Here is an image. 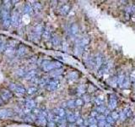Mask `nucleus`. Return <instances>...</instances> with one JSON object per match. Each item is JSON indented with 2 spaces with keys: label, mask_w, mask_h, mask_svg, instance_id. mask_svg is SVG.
<instances>
[{
  "label": "nucleus",
  "mask_w": 135,
  "mask_h": 127,
  "mask_svg": "<svg viewBox=\"0 0 135 127\" xmlns=\"http://www.w3.org/2000/svg\"><path fill=\"white\" fill-rule=\"evenodd\" d=\"M1 16L3 24H4V27H9L10 25V13H9V4H4V8L2 9L1 11Z\"/></svg>",
  "instance_id": "nucleus-1"
},
{
  "label": "nucleus",
  "mask_w": 135,
  "mask_h": 127,
  "mask_svg": "<svg viewBox=\"0 0 135 127\" xmlns=\"http://www.w3.org/2000/svg\"><path fill=\"white\" fill-rule=\"evenodd\" d=\"M42 69H44L45 71H52L53 69H58L61 67V64L58 62H52V61H44L42 63Z\"/></svg>",
  "instance_id": "nucleus-2"
},
{
  "label": "nucleus",
  "mask_w": 135,
  "mask_h": 127,
  "mask_svg": "<svg viewBox=\"0 0 135 127\" xmlns=\"http://www.w3.org/2000/svg\"><path fill=\"white\" fill-rule=\"evenodd\" d=\"M9 89L10 91H15L16 93H19V94H25V93H26V90L25 89V87L20 84L9 83Z\"/></svg>",
  "instance_id": "nucleus-3"
},
{
  "label": "nucleus",
  "mask_w": 135,
  "mask_h": 127,
  "mask_svg": "<svg viewBox=\"0 0 135 127\" xmlns=\"http://www.w3.org/2000/svg\"><path fill=\"white\" fill-rule=\"evenodd\" d=\"M47 114L44 111H41L39 115L37 116V123L41 126H46L47 125Z\"/></svg>",
  "instance_id": "nucleus-4"
},
{
  "label": "nucleus",
  "mask_w": 135,
  "mask_h": 127,
  "mask_svg": "<svg viewBox=\"0 0 135 127\" xmlns=\"http://www.w3.org/2000/svg\"><path fill=\"white\" fill-rule=\"evenodd\" d=\"M58 85H59V81H57V79H53V80L48 82V84L47 85V90H49V91H54L57 88Z\"/></svg>",
  "instance_id": "nucleus-5"
},
{
  "label": "nucleus",
  "mask_w": 135,
  "mask_h": 127,
  "mask_svg": "<svg viewBox=\"0 0 135 127\" xmlns=\"http://www.w3.org/2000/svg\"><path fill=\"white\" fill-rule=\"evenodd\" d=\"M1 97H2V100L8 101L12 97V93L9 90V91L8 90H3L2 93H1Z\"/></svg>",
  "instance_id": "nucleus-6"
},
{
  "label": "nucleus",
  "mask_w": 135,
  "mask_h": 127,
  "mask_svg": "<svg viewBox=\"0 0 135 127\" xmlns=\"http://www.w3.org/2000/svg\"><path fill=\"white\" fill-rule=\"evenodd\" d=\"M11 115H13V111L9 109H0V119L10 117Z\"/></svg>",
  "instance_id": "nucleus-7"
},
{
  "label": "nucleus",
  "mask_w": 135,
  "mask_h": 127,
  "mask_svg": "<svg viewBox=\"0 0 135 127\" xmlns=\"http://www.w3.org/2000/svg\"><path fill=\"white\" fill-rule=\"evenodd\" d=\"M10 22H12V24L17 25L19 22V15L17 12H13L10 15Z\"/></svg>",
  "instance_id": "nucleus-8"
},
{
  "label": "nucleus",
  "mask_w": 135,
  "mask_h": 127,
  "mask_svg": "<svg viewBox=\"0 0 135 127\" xmlns=\"http://www.w3.org/2000/svg\"><path fill=\"white\" fill-rule=\"evenodd\" d=\"M54 113L57 114V117H59V118H64L65 117L66 112L63 109H54Z\"/></svg>",
  "instance_id": "nucleus-9"
},
{
  "label": "nucleus",
  "mask_w": 135,
  "mask_h": 127,
  "mask_svg": "<svg viewBox=\"0 0 135 127\" xmlns=\"http://www.w3.org/2000/svg\"><path fill=\"white\" fill-rule=\"evenodd\" d=\"M65 115H66V119H67L68 121H69V122H74L75 120H76L74 114L72 113V112H66Z\"/></svg>",
  "instance_id": "nucleus-10"
},
{
  "label": "nucleus",
  "mask_w": 135,
  "mask_h": 127,
  "mask_svg": "<svg viewBox=\"0 0 135 127\" xmlns=\"http://www.w3.org/2000/svg\"><path fill=\"white\" fill-rule=\"evenodd\" d=\"M27 52V48L25 46H23V45H20V47H19V48L17 50V55L19 56H23L24 54H25Z\"/></svg>",
  "instance_id": "nucleus-11"
},
{
  "label": "nucleus",
  "mask_w": 135,
  "mask_h": 127,
  "mask_svg": "<svg viewBox=\"0 0 135 127\" xmlns=\"http://www.w3.org/2000/svg\"><path fill=\"white\" fill-rule=\"evenodd\" d=\"M35 107H36V103L34 102V100L30 99L25 102V108H26V109L31 110V109H33Z\"/></svg>",
  "instance_id": "nucleus-12"
},
{
  "label": "nucleus",
  "mask_w": 135,
  "mask_h": 127,
  "mask_svg": "<svg viewBox=\"0 0 135 127\" xmlns=\"http://www.w3.org/2000/svg\"><path fill=\"white\" fill-rule=\"evenodd\" d=\"M36 70H31L27 72L26 74H25V77L26 80H31V79H34L36 78Z\"/></svg>",
  "instance_id": "nucleus-13"
},
{
  "label": "nucleus",
  "mask_w": 135,
  "mask_h": 127,
  "mask_svg": "<svg viewBox=\"0 0 135 127\" xmlns=\"http://www.w3.org/2000/svg\"><path fill=\"white\" fill-rule=\"evenodd\" d=\"M62 73H63V69H56L51 71L50 75L52 77H58V75L62 74Z\"/></svg>",
  "instance_id": "nucleus-14"
},
{
  "label": "nucleus",
  "mask_w": 135,
  "mask_h": 127,
  "mask_svg": "<svg viewBox=\"0 0 135 127\" xmlns=\"http://www.w3.org/2000/svg\"><path fill=\"white\" fill-rule=\"evenodd\" d=\"M14 53V48L12 47H7L4 50V53L8 56H11Z\"/></svg>",
  "instance_id": "nucleus-15"
},
{
  "label": "nucleus",
  "mask_w": 135,
  "mask_h": 127,
  "mask_svg": "<svg viewBox=\"0 0 135 127\" xmlns=\"http://www.w3.org/2000/svg\"><path fill=\"white\" fill-rule=\"evenodd\" d=\"M24 12L25 14H31L32 12H33V8L31 7L30 4H25L24 6Z\"/></svg>",
  "instance_id": "nucleus-16"
},
{
  "label": "nucleus",
  "mask_w": 135,
  "mask_h": 127,
  "mask_svg": "<svg viewBox=\"0 0 135 127\" xmlns=\"http://www.w3.org/2000/svg\"><path fill=\"white\" fill-rule=\"evenodd\" d=\"M36 119H35V115L34 114H27V116L25 117V120L26 122H29V123H32V122H34V120Z\"/></svg>",
  "instance_id": "nucleus-17"
},
{
  "label": "nucleus",
  "mask_w": 135,
  "mask_h": 127,
  "mask_svg": "<svg viewBox=\"0 0 135 127\" xmlns=\"http://www.w3.org/2000/svg\"><path fill=\"white\" fill-rule=\"evenodd\" d=\"M59 11H60V13H61L62 15H65L68 14V13H69V7L68 5H64V6H63V7L59 9Z\"/></svg>",
  "instance_id": "nucleus-18"
},
{
  "label": "nucleus",
  "mask_w": 135,
  "mask_h": 127,
  "mask_svg": "<svg viewBox=\"0 0 135 127\" xmlns=\"http://www.w3.org/2000/svg\"><path fill=\"white\" fill-rule=\"evenodd\" d=\"M49 81H50L49 79H48L47 77H43V78H41V80L39 81V84L41 86V87H44V86L47 85Z\"/></svg>",
  "instance_id": "nucleus-19"
},
{
  "label": "nucleus",
  "mask_w": 135,
  "mask_h": 127,
  "mask_svg": "<svg viewBox=\"0 0 135 127\" xmlns=\"http://www.w3.org/2000/svg\"><path fill=\"white\" fill-rule=\"evenodd\" d=\"M98 120H99V126L100 127H104L106 125V119L104 118V116H100Z\"/></svg>",
  "instance_id": "nucleus-20"
},
{
  "label": "nucleus",
  "mask_w": 135,
  "mask_h": 127,
  "mask_svg": "<svg viewBox=\"0 0 135 127\" xmlns=\"http://www.w3.org/2000/svg\"><path fill=\"white\" fill-rule=\"evenodd\" d=\"M68 77H69V80L74 81V80H76L77 78H78V74H77L76 72H72V73H70L69 75H68Z\"/></svg>",
  "instance_id": "nucleus-21"
},
{
  "label": "nucleus",
  "mask_w": 135,
  "mask_h": 127,
  "mask_svg": "<svg viewBox=\"0 0 135 127\" xmlns=\"http://www.w3.org/2000/svg\"><path fill=\"white\" fill-rule=\"evenodd\" d=\"M42 35H43V37H45L44 38L48 39V38L51 37V31H49L48 29H44L43 32H42Z\"/></svg>",
  "instance_id": "nucleus-22"
},
{
  "label": "nucleus",
  "mask_w": 135,
  "mask_h": 127,
  "mask_svg": "<svg viewBox=\"0 0 135 127\" xmlns=\"http://www.w3.org/2000/svg\"><path fill=\"white\" fill-rule=\"evenodd\" d=\"M41 4L40 3H36V4H34L33 9L35 11H39V10H41Z\"/></svg>",
  "instance_id": "nucleus-23"
},
{
  "label": "nucleus",
  "mask_w": 135,
  "mask_h": 127,
  "mask_svg": "<svg viewBox=\"0 0 135 127\" xmlns=\"http://www.w3.org/2000/svg\"><path fill=\"white\" fill-rule=\"evenodd\" d=\"M69 108H74L75 107V100H70L66 103Z\"/></svg>",
  "instance_id": "nucleus-24"
},
{
  "label": "nucleus",
  "mask_w": 135,
  "mask_h": 127,
  "mask_svg": "<svg viewBox=\"0 0 135 127\" xmlns=\"http://www.w3.org/2000/svg\"><path fill=\"white\" fill-rule=\"evenodd\" d=\"M85 91V87L84 85H81L79 86V88H78V93L79 94H81V93H84Z\"/></svg>",
  "instance_id": "nucleus-25"
},
{
  "label": "nucleus",
  "mask_w": 135,
  "mask_h": 127,
  "mask_svg": "<svg viewBox=\"0 0 135 127\" xmlns=\"http://www.w3.org/2000/svg\"><path fill=\"white\" fill-rule=\"evenodd\" d=\"M16 74H17L19 76H25V70L24 69H18L17 72H16Z\"/></svg>",
  "instance_id": "nucleus-26"
},
{
  "label": "nucleus",
  "mask_w": 135,
  "mask_h": 127,
  "mask_svg": "<svg viewBox=\"0 0 135 127\" xmlns=\"http://www.w3.org/2000/svg\"><path fill=\"white\" fill-rule=\"evenodd\" d=\"M52 42L53 43V45H58L59 44V39L57 37H52Z\"/></svg>",
  "instance_id": "nucleus-27"
},
{
  "label": "nucleus",
  "mask_w": 135,
  "mask_h": 127,
  "mask_svg": "<svg viewBox=\"0 0 135 127\" xmlns=\"http://www.w3.org/2000/svg\"><path fill=\"white\" fill-rule=\"evenodd\" d=\"M110 108L111 109H114V108L116 107V104H117V103H116V100L114 99V98H111L110 99Z\"/></svg>",
  "instance_id": "nucleus-28"
},
{
  "label": "nucleus",
  "mask_w": 135,
  "mask_h": 127,
  "mask_svg": "<svg viewBox=\"0 0 135 127\" xmlns=\"http://www.w3.org/2000/svg\"><path fill=\"white\" fill-rule=\"evenodd\" d=\"M70 30H71V33L72 34H76L77 31H78V26H77L76 25H73Z\"/></svg>",
  "instance_id": "nucleus-29"
},
{
  "label": "nucleus",
  "mask_w": 135,
  "mask_h": 127,
  "mask_svg": "<svg viewBox=\"0 0 135 127\" xmlns=\"http://www.w3.org/2000/svg\"><path fill=\"white\" fill-rule=\"evenodd\" d=\"M83 104V100L82 99H77L75 100V106H81Z\"/></svg>",
  "instance_id": "nucleus-30"
},
{
  "label": "nucleus",
  "mask_w": 135,
  "mask_h": 127,
  "mask_svg": "<svg viewBox=\"0 0 135 127\" xmlns=\"http://www.w3.org/2000/svg\"><path fill=\"white\" fill-rule=\"evenodd\" d=\"M58 127H66V123H65V119L61 120L58 123Z\"/></svg>",
  "instance_id": "nucleus-31"
},
{
  "label": "nucleus",
  "mask_w": 135,
  "mask_h": 127,
  "mask_svg": "<svg viewBox=\"0 0 135 127\" xmlns=\"http://www.w3.org/2000/svg\"><path fill=\"white\" fill-rule=\"evenodd\" d=\"M36 87H31V88L28 90V93L32 94V93H36Z\"/></svg>",
  "instance_id": "nucleus-32"
},
{
  "label": "nucleus",
  "mask_w": 135,
  "mask_h": 127,
  "mask_svg": "<svg viewBox=\"0 0 135 127\" xmlns=\"http://www.w3.org/2000/svg\"><path fill=\"white\" fill-rule=\"evenodd\" d=\"M118 117H119V114H118L117 113H113V114H112V115H111V118L113 119H118Z\"/></svg>",
  "instance_id": "nucleus-33"
},
{
  "label": "nucleus",
  "mask_w": 135,
  "mask_h": 127,
  "mask_svg": "<svg viewBox=\"0 0 135 127\" xmlns=\"http://www.w3.org/2000/svg\"><path fill=\"white\" fill-rule=\"evenodd\" d=\"M97 111H98L99 113H102V112H104V111H106V109H105V107L100 106L98 109H97Z\"/></svg>",
  "instance_id": "nucleus-34"
},
{
  "label": "nucleus",
  "mask_w": 135,
  "mask_h": 127,
  "mask_svg": "<svg viewBox=\"0 0 135 127\" xmlns=\"http://www.w3.org/2000/svg\"><path fill=\"white\" fill-rule=\"evenodd\" d=\"M123 80H124V76L123 75H120L119 78H118V83H119V84H123Z\"/></svg>",
  "instance_id": "nucleus-35"
},
{
  "label": "nucleus",
  "mask_w": 135,
  "mask_h": 127,
  "mask_svg": "<svg viewBox=\"0 0 135 127\" xmlns=\"http://www.w3.org/2000/svg\"><path fill=\"white\" fill-rule=\"evenodd\" d=\"M107 122H108V123H111V124L114 122V119H112V118H111V117H110V116H108V117H107Z\"/></svg>",
  "instance_id": "nucleus-36"
},
{
  "label": "nucleus",
  "mask_w": 135,
  "mask_h": 127,
  "mask_svg": "<svg viewBox=\"0 0 135 127\" xmlns=\"http://www.w3.org/2000/svg\"><path fill=\"white\" fill-rule=\"evenodd\" d=\"M84 101H85V102L89 101V97L88 96H85V97H84Z\"/></svg>",
  "instance_id": "nucleus-37"
},
{
  "label": "nucleus",
  "mask_w": 135,
  "mask_h": 127,
  "mask_svg": "<svg viewBox=\"0 0 135 127\" xmlns=\"http://www.w3.org/2000/svg\"><path fill=\"white\" fill-rule=\"evenodd\" d=\"M89 127H96V125H91Z\"/></svg>",
  "instance_id": "nucleus-38"
},
{
  "label": "nucleus",
  "mask_w": 135,
  "mask_h": 127,
  "mask_svg": "<svg viewBox=\"0 0 135 127\" xmlns=\"http://www.w3.org/2000/svg\"><path fill=\"white\" fill-rule=\"evenodd\" d=\"M1 104H2V100L0 99V105H1Z\"/></svg>",
  "instance_id": "nucleus-39"
},
{
  "label": "nucleus",
  "mask_w": 135,
  "mask_h": 127,
  "mask_svg": "<svg viewBox=\"0 0 135 127\" xmlns=\"http://www.w3.org/2000/svg\"><path fill=\"white\" fill-rule=\"evenodd\" d=\"M0 45H1V41H0Z\"/></svg>",
  "instance_id": "nucleus-40"
},
{
  "label": "nucleus",
  "mask_w": 135,
  "mask_h": 127,
  "mask_svg": "<svg viewBox=\"0 0 135 127\" xmlns=\"http://www.w3.org/2000/svg\"><path fill=\"white\" fill-rule=\"evenodd\" d=\"M107 127H111V126H107Z\"/></svg>",
  "instance_id": "nucleus-41"
}]
</instances>
